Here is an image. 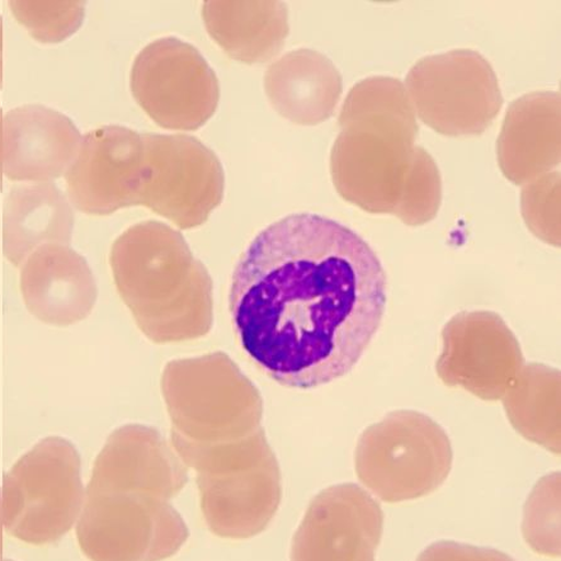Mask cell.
Masks as SVG:
<instances>
[{
    "mask_svg": "<svg viewBox=\"0 0 561 561\" xmlns=\"http://www.w3.org/2000/svg\"><path fill=\"white\" fill-rule=\"evenodd\" d=\"M388 278L356 231L316 214L255 237L232 275L240 342L270 378L311 389L347 375L382 322Z\"/></svg>",
    "mask_w": 561,
    "mask_h": 561,
    "instance_id": "1",
    "label": "cell"
},
{
    "mask_svg": "<svg viewBox=\"0 0 561 561\" xmlns=\"http://www.w3.org/2000/svg\"><path fill=\"white\" fill-rule=\"evenodd\" d=\"M331 153L339 195L368 214L398 218L421 147L420 127L399 79L371 77L350 91Z\"/></svg>",
    "mask_w": 561,
    "mask_h": 561,
    "instance_id": "2",
    "label": "cell"
},
{
    "mask_svg": "<svg viewBox=\"0 0 561 561\" xmlns=\"http://www.w3.org/2000/svg\"><path fill=\"white\" fill-rule=\"evenodd\" d=\"M119 296L148 340L158 344L203 339L214 324L213 279L186 239L167 224H135L112 244Z\"/></svg>",
    "mask_w": 561,
    "mask_h": 561,
    "instance_id": "3",
    "label": "cell"
},
{
    "mask_svg": "<svg viewBox=\"0 0 561 561\" xmlns=\"http://www.w3.org/2000/svg\"><path fill=\"white\" fill-rule=\"evenodd\" d=\"M172 447L197 472L202 510L210 530L251 539L266 530L283 499L279 465L263 428L242 439L196 444L171 434Z\"/></svg>",
    "mask_w": 561,
    "mask_h": 561,
    "instance_id": "4",
    "label": "cell"
},
{
    "mask_svg": "<svg viewBox=\"0 0 561 561\" xmlns=\"http://www.w3.org/2000/svg\"><path fill=\"white\" fill-rule=\"evenodd\" d=\"M160 388L172 434L191 443H230L262 428L261 392L224 352L171 360Z\"/></svg>",
    "mask_w": 561,
    "mask_h": 561,
    "instance_id": "5",
    "label": "cell"
},
{
    "mask_svg": "<svg viewBox=\"0 0 561 561\" xmlns=\"http://www.w3.org/2000/svg\"><path fill=\"white\" fill-rule=\"evenodd\" d=\"M2 515L8 535L28 545L58 542L82 513V460L67 438L46 437L3 477Z\"/></svg>",
    "mask_w": 561,
    "mask_h": 561,
    "instance_id": "6",
    "label": "cell"
},
{
    "mask_svg": "<svg viewBox=\"0 0 561 561\" xmlns=\"http://www.w3.org/2000/svg\"><path fill=\"white\" fill-rule=\"evenodd\" d=\"M453 460L445 430L415 411L391 412L366 428L355 454L359 482L388 503L434 493L450 476Z\"/></svg>",
    "mask_w": 561,
    "mask_h": 561,
    "instance_id": "7",
    "label": "cell"
},
{
    "mask_svg": "<svg viewBox=\"0 0 561 561\" xmlns=\"http://www.w3.org/2000/svg\"><path fill=\"white\" fill-rule=\"evenodd\" d=\"M190 531L170 501L128 489H87L77 525L80 550L91 561H163Z\"/></svg>",
    "mask_w": 561,
    "mask_h": 561,
    "instance_id": "8",
    "label": "cell"
},
{
    "mask_svg": "<svg viewBox=\"0 0 561 561\" xmlns=\"http://www.w3.org/2000/svg\"><path fill=\"white\" fill-rule=\"evenodd\" d=\"M404 85L422 123L450 138L484 134L499 117L504 102L491 62L469 49L416 61Z\"/></svg>",
    "mask_w": 561,
    "mask_h": 561,
    "instance_id": "9",
    "label": "cell"
},
{
    "mask_svg": "<svg viewBox=\"0 0 561 561\" xmlns=\"http://www.w3.org/2000/svg\"><path fill=\"white\" fill-rule=\"evenodd\" d=\"M130 87L144 112L167 130H198L220 101L213 68L195 46L178 37L144 47L133 64Z\"/></svg>",
    "mask_w": 561,
    "mask_h": 561,
    "instance_id": "10",
    "label": "cell"
},
{
    "mask_svg": "<svg viewBox=\"0 0 561 561\" xmlns=\"http://www.w3.org/2000/svg\"><path fill=\"white\" fill-rule=\"evenodd\" d=\"M146 175L140 206L182 230L204 226L226 192L220 160L188 135L142 134Z\"/></svg>",
    "mask_w": 561,
    "mask_h": 561,
    "instance_id": "11",
    "label": "cell"
},
{
    "mask_svg": "<svg viewBox=\"0 0 561 561\" xmlns=\"http://www.w3.org/2000/svg\"><path fill=\"white\" fill-rule=\"evenodd\" d=\"M438 378L447 387L496 402L518 378L525 357L515 333L493 311H462L443 330Z\"/></svg>",
    "mask_w": 561,
    "mask_h": 561,
    "instance_id": "12",
    "label": "cell"
},
{
    "mask_svg": "<svg viewBox=\"0 0 561 561\" xmlns=\"http://www.w3.org/2000/svg\"><path fill=\"white\" fill-rule=\"evenodd\" d=\"M146 175L142 134L123 126L88 133L66 173L70 202L88 215L106 216L140 206Z\"/></svg>",
    "mask_w": 561,
    "mask_h": 561,
    "instance_id": "13",
    "label": "cell"
},
{
    "mask_svg": "<svg viewBox=\"0 0 561 561\" xmlns=\"http://www.w3.org/2000/svg\"><path fill=\"white\" fill-rule=\"evenodd\" d=\"M382 530L380 504L365 489L327 488L311 501L294 536L291 561H375Z\"/></svg>",
    "mask_w": 561,
    "mask_h": 561,
    "instance_id": "14",
    "label": "cell"
},
{
    "mask_svg": "<svg viewBox=\"0 0 561 561\" xmlns=\"http://www.w3.org/2000/svg\"><path fill=\"white\" fill-rule=\"evenodd\" d=\"M187 482L186 465L158 430L126 424L107 438L87 488L130 489L170 501Z\"/></svg>",
    "mask_w": 561,
    "mask_h": 561,
    "instance_id": "15",
    "label": "cell"
},
{
    "mask_svg": "<svg viewBox=\"0 0 561 561\" xmlns=\"http://www.w3.org/2000/svg\"><path fill=\"white\" fill-rule=\"evenodd\" d=\"M3 130V172L10 181L39 183L61 178L82 142L68 116L42 104L8 112Z\"/></svg>",
    "mask_w": 561,
    "mask_h": 561,
    "instance_id": "16",
    "label": "cell"
},
{
    "mask_svg": "<svg viewBox=\"0 0 561 561\" xmlns=\"http://www.w3.org/2000/svg\"><path fill=\"white\" fill-rule=\"evenodd\" d=\"M21 293L39 322L69 327L90 317L99 288L84 256L69 245L45 244L23 262Z\"/></svg>",
    "mask_w": 561,
    "mask_h": 561,
    "instance_id": "17",
    "label": "cell"
},
{
    "mask_svg": "<svg viewBox=\"0 0 561 561\" xmlns=\"http://www.w3.org/2000/svg\"><path fill=\"white\" fill-rule=\"evenodd\" d=\"M560 93L534 92L510 104L496 140L501 171L516 186L560 164Z\"/></svg>",
    "mask_w": 561,
    "mask_h": 561,
    "instance_id": "18",
    "label": "cell"
},
{
    "mask_svg": "<svg viewBox=\"0 0 561 561\" xmlns=\"http://www.w3.org/2000/svg\"><path fill=\"white\" fill-rule=\"evenodd\" d=\"M264 91L272 107L288 122L316 126L334 115L343 79L325 55L298 49L271 64L264 75Z\"/></svg>",
    "mask_w": 561,
    "mask_h": 561,
    "instance_id": "19",
    "label": "cell"
},
{
    "mask_svg": "<svg viewBox=\"0 0 561 561\" xmlns=\"http://www.w3.org/2000/svg\"><path fill=\"white\" fill-rule=\"evenodd\" d=\"M75 214L51 182L15 184L4 199L3 253L13 266L45 244L69 245Z\"/></svg>",
    "mask_w": 561,
    "mask_h": 561,
    "instance_id": "20",
    "label": "cell"
},
{
    "mask_svg": "<svg viewBox=\"0 0 561 561\" xmlns=\"http://www.w3.org/2000/svg\"><path fill=\"white\" fill-rule=\"evenodd\" d=\"M203 19L215 43L245 64L274 59L290 34L287 5L280 2H206Z\"/></svg>",
    "mask_w": 561,
    "mask_h": 561,
    "instance_id": "21",
    "label": "cell"
},
{
    "mask_svg": "<svg viewBox=\"0 0 561 561\" xmlns=\"http://www.w3.org/2000/svg\"><path fill=\"white\" fill-rule=\"evenodd\" d=\"M560 370L528 364L501 399L512 427L548 451L560 455Z\"/></svg>",
    "mask_w": 561,
    "mask_h": 561,
    "instance_id": "22",
    "label": "cell"
},
{
    "mask_svg": "<svg viewBox=\"0 0 561 561\" xmlns=\"http://www.w3.org/2000/svg\"><path fill=\"white\" fill-rule=\"evenodd\" d=\"M523 534L536 554L560 557V471L543 477L533 489L525 504Z\"/></svg>",
    "mask_w": 561,
    "mask_h": 561,
    "instance_id": "23",
    "label": "cell"
},
{
    "mask_svg": "<svg viewBox=\"0 0 561 561\" xmlns=\"http://www.w3.org/2000/svg\"><path fill=\"white\" fill-rule=\"evenodd\" d=\"M14 19L43 44H59L82 26L83 2H10Z\"/></svg>",
    "mask_w": 561,
    "mask_h": 561,
    "instance_id": "24",
    "label": "cell"
},
{
    "mask_svg": "<svg viewBox=\"0 0 561 561\" xmlns=\"http://www.w3.org/2000/svg\"><path fill=\"white\" fill-rule=\"evenodd\" d=\"M520 211L536 238L560 248V172L543 174L525 184Z\"/></svg>",
    "mask_w": 561,
    "mask_h": 561,
    "instance_id": "25",
    "label": "cell"
},
{
    "mask_svg": "<svg viewBox=\"0 0 561 561\" xmlns=\"http://www.w3.org/2000/svg\"><path fill=\"white\" fill-rule=\"evenodd\" d=\"M443 204V179L428 151L421 147L411 182L408 184L398 219L408 227H422L434 220Z\"/></svg>",
    "mask_w": 561,
    "mask_h": 561,
    "instance_id": "26",
    "label": "cell"
},
{
    "mask_svg": "<svg viewBox=\"0 0 561 561\" xmlns=\"http://www.w3.org/2000/svg\"><path fill=\"white\" fill-rule=\"evenodd\" d=\"M415 561H516L504 552L471 545L438 541L432 543Z\"/></svg>",
    "mask_w": 561,
    "mask_h": 561,
    "instance_id": "27",
    "label": "cell"
},
{
    "mask_svg": "<svg viewBox=\"0 0 561 561\" xmlns=\"http://www.w3.org/2000/svg\"><path fill=\"white\" fill-rule=\"evenodd\" d=\"M3 111L0 108V192L3 191Z\"/></svg>",
    "mask_w": 561,
    "mask_h": 561,
    "instance_id": "28",
    "label": "cell"
},
{
    "mask_svg": "<svg viewBox=\"0 0 561 561\" xmlns=\"http://www.w3.org/2000/svg\"><path fill=\"white\" fill-rule=\"evenodd\" d=\"M3 515H2V491H0V561H12L4 558L3 554Z\"/></svg>",
    "mask_w": 561,
    "mask_h": 561,
    "instance_id": "29",
    "label": "cell"
},
{
    "mask_svg": "<svg viewBox=\"0 0 561 561\" xmlns=\"http://www.w3.org/2000/svg\"><path fill=\"white\" fill-rule=\"evenodd\" d=\"M2 47H3V21L0 18V90H2L3 84V64H2Z\"/></svg>",
    "mask_w": 561,
    "mask_h": 561,
    "instance_id": "30",
    "label": "cell"
}]
</instances>
